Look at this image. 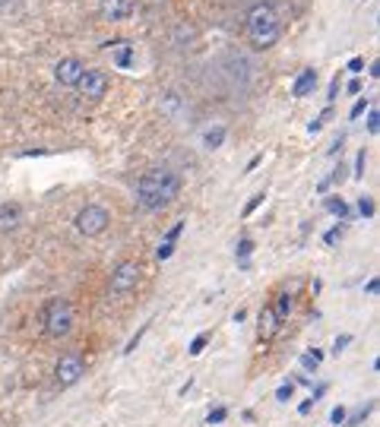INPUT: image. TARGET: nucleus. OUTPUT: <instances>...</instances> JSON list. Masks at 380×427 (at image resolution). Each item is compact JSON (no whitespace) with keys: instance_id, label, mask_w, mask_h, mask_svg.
<instances>
[{"instance_id":"24","label":"nucleus","mask_w":380,"mask_h":427,"mask_svg":"<svg viewBox=\"0 0 380 427\" xmlns=\"http://www.w3.org/2000/svg\"><path fill=\"white\" fill-rule=\"evenodd\" d=\"M358 212H361L365 218H374V212H377V209H374V200H371V196H361V200H358Z\"/></svg>"},{"instance_id":"15","label":"nucleus","mask_w":380,"mask_h":427,"mask_svg":"<svg viewBox=\"0 0 380 427\" xmlns=\"http://www.w3.org/2000/svg\"><path fill=\"white\" fill-rule=\"evenodd\" d=\"M327 212H333V216H339V218H349L352 209L343 196H327Z\"/></svg>"},{"instance_id":"13","label":"nucleus","mask_w":380,"mask_h":427,"mask_svg":"<svg viewBox=\"0 0 380 427\" xmlns=\"http://www.w3.org/2000/svg\"><path fill=\"white\" fill-rule=\"evenodd\" d=\"M279 332V316L273 314V307L260 310V339H273Z\"/></svg>"},{"instance_id":"38","label":"nucleus","mask_w":380,"mask_h":427,"mask_svg":"<svg viewBox=\"0 0 380 427\" xmlns=\"http://www.w3.org/2000/svg\"><path fill=\"white\" fill-rule=\"evenodd\" d=\"M365 292H368V294H377V292H380V278H371V282L365 285Z\"/></svg>"},{"instance_id":"29","label":"nucleus","mask_w":380,"mask_h":427,"mask_svg":"<svg viewBox=\"0 0 380 427\" xmlns=\"http://www.w3.org/2000/svg\"><path fill=\"white\" fill-rule=\"evenodd\" d=\"M291 396H295V383H282V386H279V390H276V399H279V402H289V399Z\"/></svg>"},{"instance_id":"22","label":"nucleus","mask_w":380,"mask_h":427,"mask_svg":"<svg viewBox=\"0 0 380 427\" xmlns=\"http://www.w3.org/2000/svg\"><path fill=\"white\" fill-rule=\"evenodd\" d=\"M206 345H209V332H200V336H197L194 342H190V348H187V352H190V354L197 358V354H203V348H206Z\"/></svg>"},{"instance_id":"19","label":"nucleus","mask_w":380,"mask_h":427,"mask_svg":"<svg viewBox=\"0 0 380 427\" xmlns=\"http://www.w3.org/2000/svg\"><path fill=\"white\" fill-rule=\"evenodd\" d=\"M235 254H238L241 266H244V269H247V256L253 254V240H251V238H241V240H238V250H235Z\"/></svg>"},{"instance_id":"36","label":"nucleus","mask_w":380,"mask_h":427,"mask_svg":"<svg viewBox=\"0 0 380 427\" xmlns=\"http://www.w3.org/2000/svg\"><path fill=\"white\" fill-rule=\"evenodd\" d=\"M314 405H317V402H314V399H305V402L298 405V415H311V408H314Z\"/></svg>"},{"instance_id":"1","label":"nucleus","mask_w":380,"mask_h":427,"mask_svg":"<svg viewBox=\"0 0 380 427\" xmlns=\"http://www.w3.org/2000/svg\"><path fill=\"white\" fill-rule=\"evenodd\" d=\"M178 193H181V178L174 171H165V168H152V171H146L136 180V202L146 212L172 206L178 200Z\"/></svg>"},{"instance_id":"7","label":"nucleus","mask_w":380,"mask_h":427,"mask_svg":"<svg viewBox=\"0 0 380 427\" xmlns=\"http://www.w3.org/2000/svg\"><path fill=\"white\" fill-rule=\"evenodd\" d=\"M73 89L80 92L82 98L98 102V98H105V92H108V76H105L102 70H82V76L76 79Z\"/></svg>"},{"instance_id":"27","label":"nucleus","mask_w":380,"mask_h":427,"mask_svg":"<svg viewBox=\"0 0 380 427\" xmlns=\"http://www.w3.org/2000/svg\"><path fill=\"white\" fill-rule=\"evenodd\" d=\"M368 108H371V102H368V98H358L355 105H352L349 117H352V120H358V117H361V114H365V111H368Z\"/></svg>"},{"instance_id":"28","label":"nucleus","mask_w":380,"mask_h":427,"mask_svg":"<svg viewBox=\"0 0 380 427\" xmlns=\"http://www.w3.org/2000/svg\"><path fill=\"white\" fill-rule=\"evenodd\" d=\"M380 130V114H377V108H368V133H377Z\"/></svg>"},{"instance_id":"16","label":"nucleus","mask_w":380,"mask_h":427,"mask_svg":"<svg viewBox=\"0 0 380 427\" xmlns=\"http://www.w3.org/2000/svg\"><path fill=\"white\" fill-rule=\"evenodd\" d=\"M203 142H206V149H219V146L225 142V127H212V130H206Z\"/></svg>"},{"instance_id":"10","label":"nucleus","mask_w":380,"mask_h":427,"mask_svg":"<svg viewBox=\"0 0 380 427\" xmlns=\"http://www.w3.org/2000/svg\"><path fill=\"white\" fill-rule=\"evenodd\" d=\"M23 222V209L16 202H0V231H13Z\"/></svg>"},{"instance_id":"4","label":"nucleus","mask_w":380,"mask_h":427,"mask_svg":"<svg viewBox=\"0 0 380 427\" xmlns=\"http://www.w3.org/2000/svg\"><path fill=\"white\" fill-rule=\"evenodd\" d=\"M108 222H111L108 209L98 206V202H92V206L80 209V216H76V231L86 234V238H96V234H102L105 228H108Z\"/></svg>"},{"instance_id":"18","label":"nucleus","mask_w":380,"mask_h":427,"mask_svg":"<svg viewBox=\"0 0 380 427\" xmlns=\"http://www.w3.org/2000/svg\"><path fill=\"white\" fill-rule=\"evenodd\" d=\"M320 361H323V352H317V348H314V352L301 354V368H305V370H317V368H320Z\"/></svg>"},{"instance_id":"21","label":"nucleus","mask_w":380,"mask_h":427,"mask_svg":"<svg viewBox=\"0 0 380 427\" xmlns=\"http://www.w3.org/2000/svg\"><path fill=\"white\" fill-rule=\"evenodd\" d=\"M146 330H150V323H143L140 330H136V336H134V339H130V342L124 345V354H134V352H136V345H140V339L146 336Z\"/></svg>"},{"instance_id":"39","label":"nucleus","mask_w":380,"mask_h":427,"mask_svg":"<svg viewBox=\"0 0 380 427\" xmlns=\"http://www.w3.org/2000/svg\"><path fill=\"white\" fill-rule=\"evenodd\" d=\"M323 392H327V383H320V386H317V390L311 392V399H314V402H320V396H323Z\"/></svg>"},{"instance_id":"30","label":"nucleus","mask_w":380,"mask_h":427,"mask_svg":"<svg viewBox=\"0 0 380 427\" xmlns=\"http://www.w3.org/2000/svg\"><path fill=\"white\" fill-rule=\"evenodd\" d=\"M181 231H184V222H174V225L168 228V234H165V244H178Z\"/></svg>"},{"instance_id":"25","label":"nucleus","mask_w":380,"mask_h":427,"mask_svg":"<svg viewBox=\"0 0 380 427\" xmlns=\"http://www.w3.org/2000/svg\"><path fill=\"white\" fill-rule=\"evenodd\" d=\"M343 231L345 228L343 225H336V228H329L327 234H323V244H327V247H333V244H339V238H343Z\"/></svg>"},{"instance_id":"20","label":"nucleus","mask_w":380,"mask_h":427,"mask_svg":"<svg viewBox=\"0 0 380 427\" xmlns=\"http://www.w3.org/2000/svg\"><path fill=\"white\" fill-rule=\"evenodd\" d=\"M371 408H374V402L371 405H365V408H358L352 418H345V427H358V424H365V418L371 415Z\"/></svg>"},{"instance_id":"34","label":"nucleus","mask_w":380,"mask_h":427,"mask_svg":"<svg viewBox=\"0 0 380 427\" xmlns=\"http://www.w3.org/2000/svg\"><path fill=\"white\" fill-rule=\"evenodd\" d=\"M349 345H352V336H349V332H345V336H339V339H336V342H333V354H343L345 348H349Z\"/></svg>"},{"instance_id":"37","label":"nucleus","mask_w":380,"mask_h":427,"mask_svg":"<svg viewBox=\"0 0 380 427\" xmlns=\"http://www.w3.org/2000/svg\"><path fill=\"white\" fill-rule=\"evenodd\" d=\"M336 95H339V76H336V83L329 86V92H327V98H329V105L336 102Z\"/></svg>"},{"instance_id":"2","label":"nucleus","mask_w":380,"mask_h":427,"mask_svg":"<svg viewBox=\"0 0 380 427\" xmlns=\"http://www.w3.org/2000/svg\"><path fill=\"white\" fill-rule=\"evenodd\" d=\"M247 38L257 51H269L282 38V23H279V13L273 3H253L251 13H247Z\"/></svg>"},{"instance_id":"12","label":"nucleus","mask_w":380,"mask_h":427,"mask_svg":"<svg viewBox=\"0 0 380 427\" xmlns=\"http://www.w3.org/2000/svg\"><path fill=\"white\" fill-rule=\"evenodd\" d=\"M314 86H317V70H301V76L295 79V86H291V95L295 98H305V95H311L314 92Z\"/></svg>"},{"instance_id":"41","label":"nucleus","mask_w":380,"mask_h":427,"mask_svg":"<svg viewBox=\"0 0 380 427\" xmlns=\"http://www.w3.org/2000/svg\"><path fill=\"white\" fill-rule=\"evenodd\" d=\"M349 92H352V95H358V92H361V79H352V83H349Z\"/></svg>"},{"instance_id":"23","label":"nucleus","mask_w":380,"mask_h":427,"mask_svg":"<svg viewBox=\"0 0 380 427\" xmlns=\"http://www.w3.org/2000/svg\"><path fill=\"white\" fill-rule=\"evenodd\" d=\"M263 196H266V193H253L251 196V200H247V206H244V209H241V216H253V212H257V209H260V202H263Z\"/></svg>"},{"instance_id":"9","label":"nucleus","mask_w":380,"mask_h":427,"mask_svg":"<svg viewBox=\"0 0 380 427\" xmlns=\"http://www.w3.org/2000/svg\"><path fill=\"white\" fill-rule=\"evenodd\" d=\"M102 16L120 23V19H130L134 16V0H102Z\"/></svg>"},{"instance_id":"35","label":"nucleus","mask_w":380,"mask_h":427,"mask_svg":"<svg viewBox=\"0 0 380 427\" xmlns=\"http://www.w3.org/2000/svg\"><path fill=\"white\" fill-rule=\"evenodd\" d=\"M361 70H365V60H361V57H352L349 60V73H361Z\"/></svg>"},{"instance_id":"14","label":"nucleus","mask_w":380,"mask_h":427,"mask_svg":"<svg viewBox=\"0 0 380 427\" xmlns=\"http://www.w3.org/2000/svg\"><path fill=\"white\" fill-rule=\"evenodd\" d=\"M291 310H295V298H291L289 292H285V294H279L276 307H273V314L279 316V323H282V320H289V316H291Z\"/></svg>"},{"instance_id":"8","label":"nucleus","mask_w":380,"mask_h":427,"mask_svg":"<svg viewBox=\"0 0 380 427\" xmlns=\"http://www.w3.org/2000/svg\"><path fill=\"white\" fill-rule=\"evenodd\" d=\"M82 60H76V57H64L57 64V67H54V79H57L60 86H76V79H80L82 76Z\"/></svg>"},{"instance_id":"40","label":"nucleus","mask_w":380,"mask_h":427,"mask_svg":"<svg viewBox=\"0 0 380 427\" xmlns=\"http://www.w3.org/2000/svg\"><path fill=\"white\" fill-rule=\"evenodd\" d=\"M329 184H333V180H329V178H323L320 184H317V193H327V190H329Z\"/></svg>"},{"instance_id":"26","label":"nucleus","mask_w":380,"mask_h":427,"mask_svg":"<svg viewBox=\"0 0 380 427\" xmlns=\"http://www.w3.org/2000/svg\"><path fill=\"white\" fill-rule=\"evenodd\" d=\"M365 165H368V152L361 149V152H358V158H355V171H352V174H355V180L365 178Z\"/></svg>"},{"instance_id":"6","label":"nucleus","mask_w":380,"mask_h":427,"mask_svg":"<svg viewBox=\"0 0 380 427\" xmlns=\"http://www.w3.org/2000/svg\"><path fill=\"white\" fill-rule=\"evenodd\" d=\"M140 282V263L124 260L118 263V269L111 272V294H130Z\"/></svg>"},{"instance_id":"32","label":"nucleus","mask_w":380,"mask_h":427,"mask_svg":"<svg viewBox=\"0 0 380 427\" xmlns=\"http://www.w3.org/2000/svg\"><path fill=\"white\" fill-rule=\"evenodd\" d=\"M172 254H174V244H165V240H162V244L156 247V260H159V263H165Z\"/></svg>"},{"instance_id":"17","label":"nucleus","mask_w":380,"mask_h":427,"mask_svg":"<svg viewBox=\"0 0 380 427\" xmlns=\"http://www.w3.org/2000/svg\"><path fill=\"white\" fill-rule=\"evenodd\" d=\"M114 64H118L120 70H130V67H134V48H130V45H120V51L114 54Z\"/></svg>"},{"instance_id":"33","label":"nucleus","mask_w":380,"mask_h":427,"mask_svg":"<svg viewBox=\"0 0 380 427\" xmlns=\"http://www.w3.org/2000/svg\"><path fill=\"white\" fill-rule=\"evenodd\" d=\"M345 418H349V412H345V405H336L333 412H329V421H333V424H345Z\"/></svg>"},{"instance_id":"5","label":"nucleus","mask_w":380,"mask_h":427,"mask_svg":"<svg viewBox=\"0 0 380 427\" xmlns=\"http://www.w3.org/2000/svg\"><path fill=\"white\" fill-rule=\"evenodd\" d=\"M54 374H57V383H60V386H73V383L80 380L82 374H86V358H82L80 352L60 354V361H57V368H54Z\"/></svg>"},{"instance_id":"31","label":"nucleus","mask_w":380,"mask_h":427,"mask_svg":"<svg viewBox=\"0 0 380 427\" xmlns=\"http://www.w3.org/2000/svg\"><path fill=\"white\" fill-rule=\"evenodd\" d=\"M228 418V408H225V405H219V408H212V412H209V424H222V421Z\"/></svg>"},{"instance_id":"11","label":"nucleus","mask_w":380,"mask_h":427,"mask_svg":"<svg viewBox=\"0 0 380 427\" xmlns=\"http://www.w3.org/2000/svg\"><path fill=\"white\" fill-rule=\"evenodd\" d=\"M225 67H228V79H235V83H247V79H251L253 76V70L247 67V60L241 57V54H231L228 60H225Z\"/></svg>"},{"instance_id":"3","label":"nucleus","mask_w":380,"mask_h":427,"mask_svg":"<svg viewBox=\"0 0 380 427\" xmlns=\"http://www.w3.org/2000/svg\"><path fill=\"white\" fill-rule=\"evenodd\" d=\"M42 323H45V336H51V339L70 336V330H73V304L67 298H51L45 304Z\"/></svg>"}]
</instances>
